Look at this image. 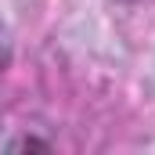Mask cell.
Listing matches in <instances>:
<instances>
[{
    "label": "cell",
    "mask_w": 155,
    "mask_h": 155,
    "mask_svg": "<svg viewBox=\"0 0 155 155\" xmlns=\"http://www.w3.org/2000/svg\"><path fill=\"white\" fill-rule=\"evenodd\" d=\"M7 65H11V47H7V40L0 36V76L7 72Z\"/></svg>",
    "instance_id": "cell-2"
},
{
    "label": "cell",
    "mask_w": 155,
    "mask_h": 155,
    "mask_svg": "<svg viewBox=\"0 0 155 155\" xmlns=\"http://www.w3.org/2000/svg\"><path fill=\"white\" fill-rule=\"evenodd\" d=\"M7 148H43V152H47L51 144H47V141H36V137H18V141H11Z\"/></svg>",
    "instance_id": "cell-1"
}]
</instances>
